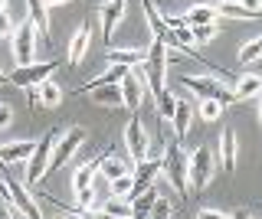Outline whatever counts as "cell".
<instances>
[{
	"label": "cell",
	"instance_id": "cell-29",
	"mask_svg": "<svg viewBox=\"0 0 262 219\" xmlns=\"http://www.w3.org/2000/svg\"><path fill=\"white\" fill-rule=\"evenodd\" d=\"M223 108H226V105L216 102V99H203V102L193 105V111H196L203 121H220V118H223Z\"/></svg>",
	"mask_w": 262,
	"mask_h": 219
},
{
	"label": "cell",
	"instance_id": "cell-20",
	"mask_svg": "<svg viewBox=\"0 0 262 219\" xmlns=\"http://www.w3.org/2000/svg\"><path fill=\"white\" fill-rule=\"evenodd\" d=\"M82 92H85L95 105H105V108H121V88L118 85H85Z\"/></svg>",
	"mask_w": 262,
	"mask_h": 219
},
{
	"label": "cell",
	"instance_id": "cell-15",
	"mask_svg": "<svg viewBox=\"0 0 262 219\" xmlns=\"http://www.w3.org/2000/svg\"><path fill=\"white\" fill-rule=\"evenodd\" d=\"M89 46H92V27H89V20H82L79 30L72 33V43H69V66H82L85 62Z\"/></svg>",
	"mask_w": 262,
	"mask_h": 219
},
{
	"label": "cell",
	"instance_id": "cell-23",
	"mask_svg": "<svg viewBox=\"0 0 262 219\" xmlns=\"http://www.w3.org/2000/svg\"><path fill=\"white\" fill-rule=\"evenodd\" d=\"M105 62H108V66H125V69L141 66V62H144V50H108V53H105Z\"/></svg>",
	"mask_w": 262,
	"mask_h": 219
},
{
	"label": "cell",
	"instance_id": "cell-27",
	"mask_svg": "<svg viewBox=\"0 0 262 219\" xmlns=\"http://www.w3.org/2000/svg\"><path fill=\"white\" fill-rule=\"evenodd\" d=\"M98 209L115 216V219H131V200H125V197H108Z\"/></svg>",
	"mask_w": 262,
	"mask_h": 219
},
{
	"label": "cell",
	"instance_id": "cell-10",
	"mask_svg": "<svg viewBox=\"0 0 262 219\" xmlns=\"http://www.w3.org/2000/svg\"><path fill=\"white\" fill-rule=\"evenodd\" d=\"M118 88H121V108H128V111L141 108V102H144V72H141V66H131L125 72V79L118 82Z\"/></svg>",
	"mask_w": 262,
	"mask_h": 219
},
{
	"label": "cell",
	"instance_id": "cell-18",
	"mask_svg": "<svg viewBox=\"0 0 262 219\" xmlns=\"http://www.w3.org/2000/svg\"><path fill=\"white\" fill-rule=\"evenodd\" d=\"M216 160H220V167H223V174H233L236 170V131L233 128H223V131H220Z\"/></svg>",
	"mask_w": 262,
	"mask_h": 219
},
{
	"label": "cell",
	"instance_id": "cell-16",
	"mask_svg": "<svg viewBox=\"0 0 262 219\" xmlns=\"http://www.w3.org/2000/svg\"><path fill=\"white\" fill-rule=\"evenodd\" d=\"M233 102H249V99H259L262 95V76L259 72H243V76H236L233 82Z\"/></svg>",
	"mask_w": 262,
	"mask_h": 219
},
{
	"label": "cell",
	"instance_id": "cell-17",
	"mask_svg": "<svg viewBox=\"0 0 262 219\" xmlns=\"http://www.w3.org/2000/svg\"><path fill=\"white\" fill-rule=\"evenodd\" d=\"M33 148H36L33 137H27V141H7V144H0V164H27Z\"/></svg>",
	"mask_w": 262,
	"mask_h": 219
},
{
	"label": "cell",
	"instance_id": "cell-39",
	"mask_svg": "<svg viewBox=\"0 0 262 219\" xmlns=\"http://www.w3.org/2000/svg\"><path fill=\"white\" fill-rule=\"evenodd\" d=\"M89 209H59V216L56 219H85Z\"/></svg>",
	"mask_w": 262,
	"mask_h": 219
},
{
	"label": "cell",
	"instance_id": "cell-13",
	"mask_svg": "<svg viewBox=\"0 0 262 219\" xmlns=\"http://www.w3.org/2000/svg\"><path fill=\"white\" fill-rule=\"evenodd\" d=\"M125 10H128L125 0H105V4H102V10H98V23H102L105 43H112V36H115V30H118V23L125 20Z\"/></svg>",
	"mask_w": 262,
	"mask_h": 219
},
{
	"label": "cell",
	"instance_id": "cell-11",
	"mask_svg": "<svg viewBox=\"0 0 262 219\" xmlns=\"http://www.w3.org/2000/svg\"><path fill=\"white\" fill-rule=\"evenodd\" d=\"M49 76H56V62H27V66H16L10 76H7V82H13L20 88H30V85H39Z\"/></svg>",
	"mask_w": 262,
	"mask_h": 219
},
{
	"label": "cell",
	"instance_id": "cell-31",
	"mask_svg": "<svg viewBox=\"0 0 262 219\" xmlns=\"http://www.w3.org/2000/svg\"><path fill=\"white\" fill-rule=\"evenodd\" d=\"M190 30H193V43L203 46V43H210V39H216L220 23H203V27H190Z\"/></svg>",
	"mask_w": 262,
	"mask_h": 219
},
{
	"label": "cell",
	"instance_id": "cell-3",
	"mask_svg": "<svg viewBox=\"0 0 262 219\" xmlns=\"http://www.w3.org/2000/svg\"><path fill=\"white\" fill-rule=\"evenodd\" d=\"M213 174H216V154L207 144H200L196 151L187 154V186H190V193L207 190Z\"/></svg>",
	"mask_w": 262,
	"mask_h": 219
},
{
	"label": "cell",
	"instance_id": "cell-40",
	"mask_svg": "<svg viewBox=\"0 0 262 219\" xmlns=\"http://www.w3.org/2000/svg\"><path fill=\"white\" fill-rule=\"evenodd\" d=\"M0 219H16V209L7 203V206H0Z\"/></svg>",
	"mask_w": 262,
	"mask_h": 219
},
{
	"label": "cell",
	"instance_id": "cell-41",
	"mask_svg": "<svg viewBox=\"0 0 262 219\" xmlns=\"http://www.w3.org/2000/svg\"><path fill=\"white\" fill-rule=\"evenodd\" d=\"M229 219H252L249 209H236V213H229Z\"/></svg>",
	"mask_w": 262,
	"mask_h": 219
},
{
	"label": "cell",
	"instance_id": "cell-37",
	"mask_svg": "<svg viewBox=\"0 0 262 219\" xmlns=\"http://www.w3.org/2000/svg\"><path fill=\"white\" fill-rule=\"evenodd\" d=\"M13 33V20H10V13H0V39H4V36H10Z\"/></svg>",
	"mask_w": 262,
	"mask_h": 219
},
{
	"label": "cell",
	"instance_id": "cell-35",
	"mask_svg": "<svg viewBox=\"0 0 262 219\" xmlns=\"http://www.w3.org/2000/svg\"><path fill=\"white\" fill-rule=\"evenodd\" d=\"M196 219H229V213L213 209V206H203V209H196Z\"/></svg>",
	"mask_w": 262,
	"mask_h": 219
},
{
	"label": "cell",
	"instance_id": "cell-33",
	"mask_svg": "<svg viewBox=\"0 0 262 219\" xmlns=\"http://www.w3.org/2000/svg\"><path fill=\"white\" fill-rule=\"evenodd\" d=\"M76 203H79V209H95L98 190L95 186H82V190H76Z\"/></svg>",
	"mask_w": 262,
	"mask_h": 219
},
{
	"label": "cell",
	"instance_id": "cell-14",
	"mask_svg": "<svg viewBox=\"0 0 262 219\" xmlns=\"http://www.w3.org/2000/svg\"><path fill=\"white\" fill-rule=\"evenodd\" d=\"M27 20L33 23L39 39H53V20H49V4L46 0H27Z\"/></svg>",
	"mask_w": 262,
	"mask_h": 219
},
{
	"label": "cell",
	"instance_id": "cell-32",
	"mask_svg": "<svg viewBox=\"0 0 262 219\" xmlns=\"http://www.w3.org/2000/svg\"><path fill=\"white\" fill-rule=\"evenodd\" d=\"M128 193H131V174H121V177H115V180H108V197H125L128 200Z\"/></svg>",
	"mask_w": 262,
	"mask_h": 219
},
{
	"label": "cell",
	"instance_id": "cell-22",
	"mask_svg": "<svg viewBox=\"0 0 262 219\" xmlns=\"http://www.w3.org/2000/svg\"><path fill=\"white\" fill-rule=\"evenodd\" d=\"M184 20H187V27H203V23H220L216 17V10H213V4H193V7H187L184 10Z\"/></svg>",
	"mask_w": 262,
	"mask_h": 219
},
{
	"label": "cell",
	"instance_id": "cell-34",
	"mask_svg": "<svg viewBox=\"0 0 262 219\" xmlns=\"http://www.w3.org/2000/svg\"><path fill=\"white\" fill-rule=\"evenodd\" d=\"M170 213H174V206H170V200L158 197V200H154V206H151V213H147V219H170Z\"/></svg>",
	"mask_w": 262,
	"mask_h": 219
},
{
	"label": "cell",
	"instance_id": "cell-45",
	"mask_svg": "<svg viewBox=\"0 0 262 219\" xmlns=\"http://www.w3.org/2000/svg\"><path fill=\"white\" fill-rule=\"evenodd\" d=\"M0 82H7V76H4V69H0Z\"/></svg>",
	"mask_w": 262,
	"mask_h": 219
},
{
	"label": "cell",
	"instance_id": "cell-4",
	"mask_svg": "<svg viewBox=\"0 0 262 219\" xmlns=\"http://www.w3.org/2000/svg\"><path fill=\"white\" fill-rule=\"evenodd\" d=\"M59 134L62 131H46L43 137H36V148H33L30 160H27V177H23L27 186H36L49 174V160H53V148L59 144Z\"/></svg>",
	"mask_w": 262,
	"mask_h": 219
},
{
	"label": "cell",
	"instance_id": "cell-5",
	"mask_svg": "<svg viewBox=\"0 0 262 219\" xmlns=\"http://www.w3.org/2000/svg\"><path fill=\"white\" fill-rule=\"evenodd\" d=\"M0 190L7 193V203H10L16 213H23L27 219H46L43 216V206L36 203V197L30 193V186L23 183V180H13V177L0 174Z\"/></svg>",
	"mask_w": 262,
	"mask_h": 219
},
{
	"label": "cell",
	"instance_id": "cell-47",
	"mask_svg": "<svg viewBox=\"0 0 262 219\" xmlns=\"http://www.w3.org/2000/svg\"><path fill=\"white\" fill-rule=\"evenodd\" d=\"M203 4H216V0H203Z\"/></svg>",
	"mask_w": 262,
	"mask_h": 219
},
{
	"label": "cell",
	"instance_id": "cell-48",
	"mask_svg": "<svg viewBox=\"0 0 262 219\" xmlns=\"http://www.w3.org/2000/svg\"><path fill=\"white\" fill-rule=\"evenodd\" d=\"M259 62H262V59H259Z\"/></svg>",
	"mask_w": 262,
	"mask_h": 219
},
{
	"label": "cell",
	"instance_id": "cell-8",
	"mask_svg": "<svg viewBox=\"0 0 262 219\" xmlns=\"http://www.w3.org/2000/svg\"><path fill=\"white\" fill-rule=\"evenodd\" d=\"M180 82H184V88L193 95L196 102H203V99H216V102H223V105L233 102V92H229L226 85H220L213 76H207V72H203V76H184Z\"/></svg>",
	"mask_w": 262,
	"mask_h": 219
},
{
	"label": "cell",
	"instance_id": "cell-24",
	"mask_svg": "<svg viewBox=\"0 0 262 219\" xmlns=\"http://www.w3.org/2000/svg\"><path fill=\"white\" fill-rule=\"evenodd\" d=\"M95 174H98V157H92V160H82V164H79L76 170H72V193L82 190V186H92Z\"/></svg>",
	"mask_w": 262,
	"mask_h": 219
},
{
	"label": "cell",
	"instance_id": "cell-6",
	"mask_svg": "<svg viewBox=\"0 0 262 219\" xmlns=\"http://www.w3.org/2000/svg\"><path fill=\"white\" fill-rule=\"evenodd\" d=\"M85 137H89V128H85V125H72V128H66V131L59 134V144L53 148V160H49V170H62V167L79 154V148L85 144Z\"/></svg>",
	"mask_w": 262,
	"mask_h": 219
},
{
	"label": "cell",
	"instance_id": "cell-30",
	"mask_svg": "<svg viewBox=\"0 0 262 219\" xmlns=\"http://www.w3.org/2000/svg\"><path fill=\"white\" fill-rule=\"evenodd\" d=\"M154 102H158V111H161V118H164V121H170V115H174V105H177V95L170 92V88H164V92H161Z\"/></svg>",
	"mask_w": 262,
	"mask_h": 219
},
{
	"label": "cell",
	"instance_id": "cell-1",
	"mask_svg": "<svg viewBox=\"0 0 262 219\" xmlns=\"http://www.w3.org/2000/svg\"><path fill=\"white\" fill-rule=\"evenodd\" d=\"M141 72H144V92H151L158 99L164 88H167V43L151 39V46L144 50Z\"/></svg>",
	"mask_w": 262,
	"mask_h": 219
},
{
	"label": "cell",
	"instance_id": "cell-44",
	"mask_svg": "<svg viewBox=\"0 0 262 219\" xmlns=\"http://www.w3.org/2000/svg\"><path fill=\"white\" fill-rule=\"evenodd\" d=\"M259 121H262V95H259Z\"/></svg>",
	"mask_w": 262,
	"mask_h": 219
},
{
	"label": "cell",
	"instance_id": "cell-19",
	"mask_svg": "<svg viewBox=\"0 0 262 219\" xmlns=\"http://www.w3.org/2000/svg\"><path fill=\"white\" fill-rule=\"evenodd\" d=\"M193 125V102L190 99H177L174 115H170V128H174V137H187Z\"/></svg>",
	"mask_w": 262,
	"mask_h": 219
},
{
	"label": "cell",
	"instance_id": "cell-36",
	"mask_svg": "<svg viewBox=\"0 0 262 219\" xmlns=\"http://www.w3.org/2000/svg\"><path fill=\"white\" fill-rule=\"evenodd\" d=\"M13 125V108L7 102H0V131H4V128H10Z\"/></svg>",
	"mask_w": 262,
	"mask_h": 219
},
{
	"label": "cell",
	"instance_id": "cell-9",
	"mask_svg": "<svg viewBox=\"0 0 262 219\" xmlns=\"http://www.w3.org/2000/svg\"><path fill=\"white\" fill-rule=\"evenodd\" d=\"M147 144H151V134H147L141 115L131 111V118H128V125H125V148L131 154V164H138V160L147 157Z\"/></svg>",
	"mask_w": 262,
	"mask_h": 219
},
{
	"label": "cell",
	"instance_id": "cell-12",
	"mask_svg": "<svg viewBox=\"0 0 262 219\" xmlns=\"http://www.w3.org/2000/svg\"><path fill=\"white\" fill-rule=\"evenodd\" d=\"M141 10H144L147 27H151V39H161V43H167L170 50H180V46H177V39H174V33H170V27H167V20H164V13L154 10V4H151V0H141Z\"/></svg>",
	"mask_w": 262,
	"mask_h": 219
},
{
	"label": "cell",
	"instance_id": "cell-25",
	"mask_svg": "<svg viewBox=\"0 0 262 219\" xmlns=\"http://www.w3.org/2000/svg\"><path fill=\"white\" fill-rule=\"evenodd\" d=\"M36 92H39V102H43V108H59V102H62V85L53 82V76L43 79V82L36 85Z\"/></svg>",
	"mask_w": 262,
	"mask_h": 219
},
{
	"label": "cell",
	"instance_id": "cell-43",
	"mask_svg": "<svg viewBox=\"0 0 262 219\" xmlns=\"http://www.w3.org/2000/svg\"><path fill=\"white\" fill-rule=\"evenodd\" d=\"M7 4H10V0H0V13H4V10H7Z\"/></svg>",
	"mask_w": 262,
	"mask_h": 219
},
{
	"label": "cell",
	"instance_id": "cell-46",
	"mask_svg": "<svg viewBox=\"0 0 262 219\" xmlns=\"http://www.w3.org/2000/svg\"><path fill=\"white\" fill-rule=\"evenodd\" d=\"M85 219H95V216H92V213H85Z\"/></svg>",
	"mask_w": 262,
	"mask_h": 219
},
{
	"label": "cell",
	"instance_id": "cell-38",
	"mask_svg": "<svg viewBox=\"0 0 262 219\" xmlns=\"http://www.w3.org/2000/svg\"><path fill=\"white\" fill-rule=\"evenodd\" d=\"M239 7H246L249 13H256V17H262V0H236Z\"/></svg>",
	"mask_w": 262,
	"mask_h": 219
},
{
	"label": "cell",
	"instance_id": "cell-42",
	"mask_svg": "<svg viewBox=\"0 0 262 219\" xmlns=\"http://www.w3.org/2000/svg\"><path fill=\"white\" fill-rule=\"evenodd\" d=\"M49 7H62V4H69V0H46Z\"/></svg>",
	"mask_w": 262,
	"mask_h": 219
},
{
	"label": "cell",
	"instance_id": "cell-21",
	"mask_svg": "<svg viewBox=\"0 0 262 219\" xmlns=\"http://www.w3.org/2000/svg\"><path fill=\"white\" fill-rule=\"evenodd\" d=\"M131 170H135V164H128L121 154H105V157H98V174H102L105 180H115V177L131 174Z\"/></svg>",
	"mask_w": 262,
	"mask_h": 219
},
{
	"label": "cell",
	"instance_id": "cell-28",
	"mask_svg": "<svg viewBox=\"0 0 262 219\" xmlns=\"http://www.w3.org/2000/svg\"><path fill=\"white\" fill-rule=\"evenodd\" d=\"M236 59H239L243 66H252V62H259V59H262V36L246 39V43L239 46V56H236Z\"/></svg>",
	"mask_w": 262,
	"mask_h": 219
},
{
	"label": "cell",
	"instance_id": "cell-7",
	"mask_svg": "<svg viewBox=\"0 0 262 219\" xmlns=\"http://www.w3.org/2000/svg\"><path fill=\"white\" fill-rule=\"evenodd\" d=\"M36 43H39L36 30H33V23L23 17V20L13 27V33H10V46H13V59H16V66L36 62Z\"/></svg>",
	"mask_w": 262,
	"mask_h": 219
},
{
	"label": "cell",
	"instance_id": "cell-26",
	"mask_svg": "<svg viewBox=\"0 0 262 219\" xmlns=\"http://www.w3.org/2000/svg\"><path fill=\"white\" fill-rule=\"evenodd\" d=\"M213 10H216V17H229V20H256V13H249L246 7L236 4V0H216Z\"/></svg>",
	"mask_w": 262,
	"mask_h": 219
},
{
	"label": "cell",
	"instance_id": "cell-2",
	"mask_svg": "<svg viewBox=\"0 0 262 219\" xmlns=\"http://www.w3.org/2000/svg\"><path fill=\"white\" fill-rule=\"evenodd\" d=\"M161 174L167 177V183L174 186L177 197H190V186H187V151L180 141L164 144V157H161Z\"/></svg>",
	"mask_w": 262,
	"mask_h": 219
}]
</instances>
